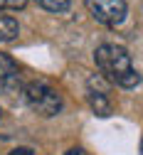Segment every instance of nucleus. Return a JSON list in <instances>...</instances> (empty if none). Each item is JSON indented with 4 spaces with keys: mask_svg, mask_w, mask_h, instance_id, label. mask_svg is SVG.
Instances as JSON below:
<instances>
[{
    "mask_svg": "<svg viewBox=\"0 0 143 155\" xmlns=\"http://www.w3.org/2000/svg\"><path fill=\"white\" fill-rule=\"evenodd\" d=\"M94 62H96L99 71L116 86L133 89V86L141 84V74L136 71V67L131 62V54L124 47H118V45H101L96 49V54H94Z\"/></svg>",
    "mask_w": 143,
    "mask_h": 155,
    "instance_id": "f257e3e1",
    "label": "nucleus"
},
{
    "mask_svg": "<svg viewBox=\"0 0 143 155\" xmlns=\"http://www.w3.org/2000/svg\"><path fill=\"white\" fill-rule=\"evenodd\" d=\"M22 96H25L27 106L35 113L45 116V118L57 116L59 111H62V96H59L57 89H52L47 81H30V84H25Z\"/></svg>",
    "mask_w": 143,
    "mask_h": 155,
    "instance_id": "f03ea898",
    "label": "nucleus"
},
{
    "mask_svg": "<svg viewBox=\"0 0 143 155\" xmlns=\"http://www.w3.org/2000/svg\"><path fill=\"white\" fill-rule=\"evenodd\" d=\"M91 17L101 25L116 27L126 17V0H84Z\"/></svg>",
    "mask_w": 143,
    "mask_h": 155,
    "instance_id": "7ed1b4c3",
    "label": "nucleus"
},
{
    "mask_svg": "<svg viewBox=\"0 0 143 155\" xmlns=\"http://www.w3.org/2000/svg\"><path fill=\"white\" fill-rule=\"evenodd\" d=\"M0 89L8 91V94H15V91H22V76H20V69L15 64L12 57L0 52Z\"/></svg>",
    "mask_w": 143,
    "mask_h": 155,
    "instance_id": "20e7f679",
    "label": "nucleus"
},
{
    "mask_svg": "<svg viewBox=\"0 0 143 155\" xmlns=\"http://www.w3.org/2000/svg\"><path fill=\"white\" fill-rule=\"evenodd\" d=\"M17 35H20L17 20L10 17V15H3V12H0V45H3V42H12Z\"/></svg>",
    "mask_w": 143,
    "mask_h": 155,
    "instance_id": "39448f33",
    "label": "nucleus"
},
{
    "mask_svg": "<svg viewBox=\"0 0 143 155\" xmlns=\"http://www.w3.org/2000/svg\"><path fill=\"white\" fill-rule=\"evenodd\" d=\"M89 106H91V111L96 113V116H109L111 113V104H109V99H106V94L104 91H89Z\"/></svg>",
    "mask_w": 143,
    "mask_h": 155,
    "instance_id": "423d86ee",
    "label": "nucleus"
},
{
    "mask_svg": "<svg viewBox=\"0 0 143 155\" xmlns=\"http://www.w3.org/2000/svg\"><path fill=\"white\" fill-rule=\"evenodd\" d=\"M35 3H37L39 8L49 10V12H64V10L69 8L72 0H35Z\"/></svg>",
    "mask_w": 143,
    "mask_h": 155,
    "instance_id": "0eeeda50",
    "label": "nucleus"
},
{
    "mask_svg": "<svg viewBox=\"0 0 143 155\" xmlns=\"http://www.w3.org/2000/svg\"><path fill=\"white\" fill-rule=\"evenodd\" d=\"M27 0H0V10H22Z\"/></svg>",
    "mask_w": 143,
    "mask_h": 155,
    "instance_id": "6e6552de",
    "label": "nucleus"
},
{
    "mask_svg": "<svg viewBox=\"0 0 143 155\" xmlns=\"http://www.w3.org/2000/svg\"><path fill=\"white\" fill-rule=\"evenodd\" d=\"M8 155H35V153H32V148H15V150H10Z\"/></svg>",
    "mask_w": 143,
    "mask_h": 155,
    "instance_id": "1a4fd4ad",
    "label": "nucleus"
},
{
    "mask_svg": "<svg viewBox=\"0 0 143 155\" xmlns=\"http://www.w3.org/2000/svg\"><path fill=\"white\" fill-rule=\"evenodd\" d=\"M64 155H87V150H81V148H72V150H67Z\"/></svg>",
    "mask_w": 143,
    "mask_h": 155,
    "instance_id": "9d476101",
    "label": "nucleus"
},
{
    "mask_svg": "<svg viewBox=\"0 0 143 155\" xmlns=\"http://www.w3.org/2000/svg\"><path fill=\"white\" fill-rule=\"evenodd\" d=\"M141 153H143V143H141Z\"/></svg>",
    "mask_w": 143,
    "mask_h": 155,
    "instance_id": "9b49d317",
    "label": "nucleus"
},
{
    "mask_svg": "<svg viewBox=\"0 0 143 155\" xmlns=\"http://www.w3.org/2000/svg\"><path fill=\"white\" fill-rule=\"evenodd\" d=\"M0 116H3V111H0Z\"/></svg>",
    "mask_w": 143,
    "mask_h": 155,
    "instance_id": "f8f14e48",
    "label": "nucleus"
}]
</instances>
